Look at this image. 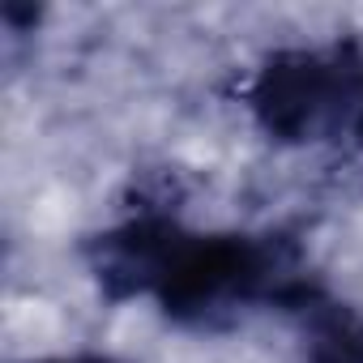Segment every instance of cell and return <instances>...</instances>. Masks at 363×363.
I'll list each match as a JSON object with an SVG mask.
<instances>
[{
  "label": "cell",
  "mask_w": 363,
  "mask_h": 363,
  "mask_svg": "<svg viewBox=\"0 0 363 363\" xmlns=\"http://www.w3.org/2000/svg\"><path fill=\"white\" fill-rule=\"evenodd\" d=\"M316 282L286 235L179 227L158 265L150 299L175 325L218 329L261 303L286 312Z\"/></svg>",
  "instance_id": "obj_1"
},
{
  "label": "cell",
  "mask_w": 363,
  "mask_h": 363,
  "mask_svg": "<svg viewBox=\"0 0 363 363\" xmlns=\"http://www.w3.org/2000/svg\"><path fill=\"white\" fill-rule=\"evenodd\" d=\"M248 111L278 145L363 150V48H286L248 82Z\"/></svg>",
  "instance_id": "obj_2"
},
{
  "label": "cell",
  "mask_w": 363,
  "mask_h": 363,
  "mask_svg": "<svg viewBox=\"0 0 363 363\" xmlns=\"http://www.w3.org/2000/svg\"><path fill=\"white\" fill-rule=\"evenodd\" d=\"M299 325V363H363V312L312 286L286 308Z\"/></svg>",
  "instance_id": "obj_3"
},
{
  "label": "cell",
  "mask_w": 363,
  "mask_h": 363,
  "mask_svg": "<svg viewBox=\"0 0 363 363\" xmlns=\"http://www.w3.org/2000/svg\"><path fill=\"white\" fill-rule=\"evenodd\" d=\"M48 363H120V359H103V354H73V359H48Z\"/></svg>",
  "instance_id": "obj_4"
}]
</instances>
